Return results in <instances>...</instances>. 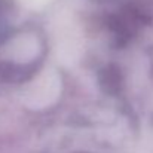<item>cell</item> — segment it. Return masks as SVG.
I'll list each match as a JSON object with an SVG mask.
<instances>
[{
    "instance_id": "obj_1",
    "label": "cell",
    "mask_w": 153,
    "mask_h": 153,
    "mask_svg": "<svg viewBox=\"0 0 153 153\" xmlns=\"http://www.w3.org/2000/svg\"><path fill=\"white\" fill-rule=\"evenodd\" d=\"M120 83H122V76L120 71L116 65H108L100 73V85L107 94H117L120 89Z\"/></svg>"
},
{
    "instance_id": "obj_2",
    "label": "cell",
    "mask_w": 153,
    "mask_h": 153,
    "mask_svg": "<svg viewBox=\"0 0 153 153\" xmlns=\"http://www.w3.org/2000/svg\"><path fill=\"white\" fill-rule=\"evenodd\" d=\"M30 68L27 67H19V65H10V64H1L0 65V74L4 80L9 82H18V80H25L30 76Z\"/></svg>"
}]
</instances>
